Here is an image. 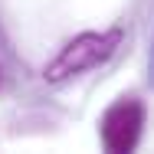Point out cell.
<instances>
[{"label":"cell","instance_id":"cell-1","mask_svg":"<svg viewBox=\"0 0 154 154\" xmlns=\"http://www.w3.org/2000/svg\"><path fill=\"white\" fill-rule=\"evenodd\" d=\"M122 39H125L122 26L79 33L69 43H62L59 53L43 66V79L49 85H62V82H69L75 75H85V72H92V69H98V66H105V62L112 59L118 53Z\"/></svg>","mask_w":154,"mask_h":154},{"label":"cell","instance_id":"cell-2","mask_svg":"<svg viewBox=\"0 0 154 154\" xmlns=\"http://www.w3.org/2000/svg\"><path fill=\"white\" fill-rule=\"evenodd\" d=\"M141 131H144V102L134 95H122L118 102H112L98 122L105 151H115V154L134 151L141 141Z\"/></svg>","mask_w":154,"mask_h":154},{"label":"cell","instance_id":"cell-3","mask_svg":"<svg viewBox=\"0 0 154 154\" xmlns=\"http://www.w3.org/2000/svg\"><path fill=\"white\" fill-rule=\"evenodd\" d=\"M148 75H151V85H154V43H151V56H148Z\"/></svg>","mask_w":154,"mask_h":154}]
</instances>
